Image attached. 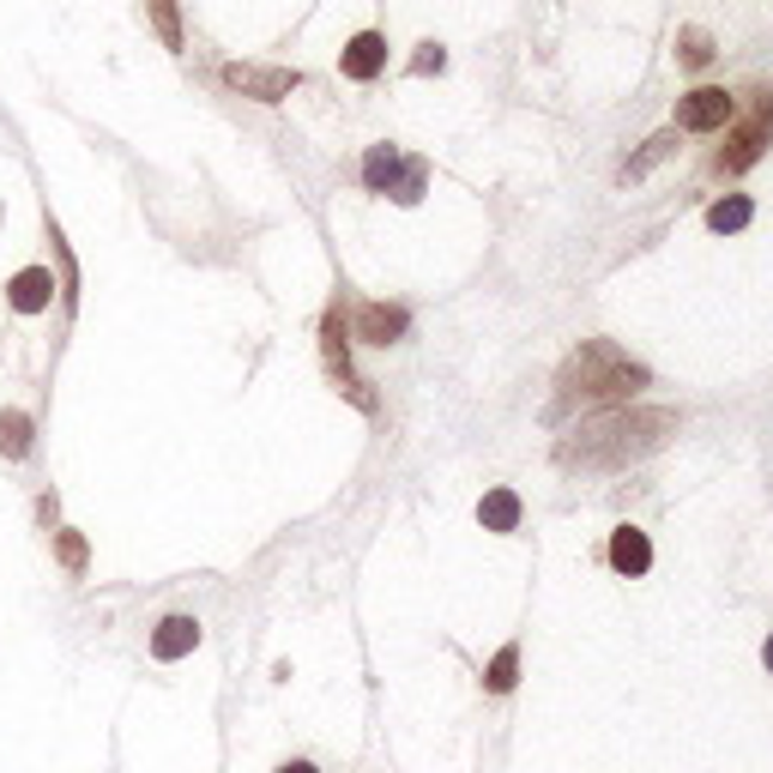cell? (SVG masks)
Returning <instances> with one entry per match:
<instances>
[{"instance_id": "obj_3", "label": "cell", "mask_w": 773, "mask_h": 773, "mask_svg": "<svg viewBox=\"0 0 773 773\" xmlns=\"http://www.w3.org/2000/svg\"><path fill=\"white\" fill-rule=\"evenodd\" d=\"M768 145H773V92H749V116L725 133V145H720V158L713 164H720V176H744Z\"/></svg>"}, {"instance_id": "obj_6", "label": "cell", "mask_w": 773, "mask_h": 773, "mask_svg": "<svg viewBox=\"0 0 773 773\" xmlns=\"http://www.w3.org/2000/svg\"><path fill=\"white\" fill-rule=\"evenodd\" d=\"M321 345H327V369H333V381H339V394H351L363 411H375V399L363 394V381L351 375V345H345V315L339 309H327V321H321Z\"/></svg>"}, {"instance_id": "obj_21", "label": "cell", "mask_w": 773, "mask_h": 773, "mask_svg": "<svg viewBox=\"0 0 773 773\" xmlns=\"http://www.w3.org/2000/svg\"><path fill=\"white\" fill-rule=\"evenodd\" d=\"M152 7V25H158L164 49H182V19H176V0H145Z\"/></svg>"}, {"instance_id": "obj_19", "label": "cell", "mask_w": 773, "mask_h": 773, "mask_svg": "<svg viewBox=\"0 0 773 773\" xmlns=\"http://www.w3.org/2000/svg\"><path fill=\"white\" fill-rule=\"evenodd\" d=\"M677 61H683V67H708V61H713V37H708L701 25L677 31Z\"/></svg>"}, {"instance_id": "obj_12", "label": "cell", "mask_w": 773, "mask_h": 773, "mask_svg": "<svg viewBox=\"0 0 773 773\" xmlns=\"http://www.w3.org/2000/svg\"><path fill=\"white\" fill-rule=\"evenodd\" d=\"M399 176H406L399 145H369V152H363V188H369V194H394Z\"/></svg>"}, {"instance_id": "obj_5", "label": "cell", "mask_w": 773, "mask_h": 773, "mask_svg": "<svg viewBox=\"0 0 773 773\" xmlns=\"http://www.w3.org/2000/svg\"><path fill=\"white\" fill-rule=\"evenodd\" d=\"M732 116H737V97L725 92V85H695V92L677 97V128L683 133H720Z\"/></svg>"}, {"instance_id": "obj_10", "label": "cell", "mask_w": 773, "mask_h": 773, "mask_svg": "<svg viewBox=\"0 0 773 773\" xmlns=\"http://www.w3.org/2000/svg\"><path fill=\"white\" fill-rule=\"evenodd\" d=\"M194 647H200L194 616H164L158 629H152V659H164V665H170V659H188Z\"/></svg>"}, {"instance_id": "obj_22", "label": "cell", "mask_w": 773, "mask_h": 773, "mask_svg": "<svg viewBox=\"0 0 773 773\" xmlns=\"http://www.w3.org/2000/svg\"><path fill=\"white\" fill-rule=\"evenodd\" d=\"M442 67H447V49H442V43H418V55H411V73L423 80V73H442Z\"/></svg>"}, {"instance_id": "obj_4", "label": "cell", "mask_w": 773, "mask_h": 773, "mask_svg": "<svg viewBox=\"0 0 773 773\" xmlns=\"http://www.w3.org/2000/svg\"><path fill=\"white\" fill-rule=\"evenodd\" d=\"M224 85L242 97H261V104H285L302 85L297 67H266V61H224Z\"/></svg>"}, {"instance_id": "obj_23", "label": "cell", "mask_w": 773, "mask_h": 773, "mask_svg": "<svg viewBox=\"0 0 773 773\" xmlns=\"http://www.w3.org/2000/svg\"><path fill=\"white\" fill-rule=\"evenodd\" d=\"M278 773H321V768H315V761H285Z\"/></svg>"}, {"instance_id": "obj_9", "label": "cell", "mask_w": 773, "mask_h": 773, "mask_svg": "<svg viewBox=\"0 0 773 773\" xmlns=\"http://www.w3.org/2000/svg\"><path fill=\"white\" fill-rule=\"evenodd\" d=\"M406 327H411L406 309H387V302H363V309H357L363 345H394V339H406Z\"/></svg>"}, {"instance_id": "obj_14", "label": "cell", "mask_w": 773, "mask_h": 773, "mask_svg": "<svg viewBox=\"0 0 773 773\" xmlns=\"http://www.w3.org/2000/svg\"><path fill=\"white\" fill-rule=\"evenodd\" d=\"M671 152H677V133H653V140H647L641 152H635V158L623 164V182H641V176H647V170H659V164H665Z\"/></svg>"}, {"instance_id": "obj_1", "label": "cell", "mask_w": 773, "mask_h": 773, "mask_svg": "<svg viewBox=\"0 0 773 773\" xmlns=\"http://www.w3.org/2000/svg\"><path fill=\"white\" fill-rule=\"evenodd\" d=\"M671 430H677V411H604V418L580 423L575 442H563V466H599V472H616V466L653 454Z\"/></svg>"}, {"instance_id": "obj_20", "label": "cell", "mask_w": 773, "mask_h": 773, "mask_svg": "<svg viewBox=\"0 0 773 773\" xmlns=\"http://www.w3.org/2000/svg\"><path fill=\"white\" fill-rule=\"evenodd\" d=\"M423 188H430V164H423V158H406V176H399L394 200H399V206H418Z\"/></svg>"}, {"instance_id": "obj_8", "label": "cell", "mask_w": 773, "mask_h": 773, "mask_svg": "<svg viewBox=\"0 0 773 773\" xmlns=\"http://www.w3.org/2000/svg\"><path fill=\"white\" fill-rule=\"evenodd\" d=\"M55 273L49 266H25V273H13V285H7V302H13L19 315H43V309H49L55 302Z\"/></svg>"}, {"instance_id": "obj_13", "label": "cell", "mask_w": 773, "mask_h": 773, "mask_svg": "<svg viewBox=\"0 0 773 773\" xmlns=\"http://www.w3.org/2000/svg\"><path fill=\"white\" fill-rule=\"evenodd\" d=\"M478 520H484V532H514V526H520V496H514V490H490V496L478 502Z\"/></svg>"}, {"instance_id": "obj_17", "label": "cell", "mask_w": 773, "mask_h": 773, "mask_svg": "<svg viewBox=\"0 0 773 773\" xmlns=\"http://www.w3.org/2000/svg\"><path fill=\"white\" fill-rule=\"evenodd\" d=\"M514 683H520V647L508 641L496 659H490V671H484V689H490V695H508Z\"/></svg>"}, {"instance_id": "obj_24", "label": "cell", "mask_w": 773, "mask_h": 773, "mask_svg": "<svg viewBox=\"0 0 773 773\" xmlns=\"http://www.w3.org/2000/svg\"><path fill=\"white\" fill-rule=\"evenodd\" d=\"M761 665L773 671V635H768V641H761Z\"/></svg>"}, {"instance_id": "obj_11", "label": "cell", "mask_w": 773, "mask_h": 773, "mask_svg": "<svg viewBox=\"0 0 773 773\" xmlns=\"http://www.w3.org/2000/svg\"><path fill=\"white\" fill-rule=\"evenodd\" d=\"M611 568L616 575H647L653 568V544H647V532H635V526H616L611 532Z\"/></svg>"}, {"instance_id": "obj_15", "label": "cell", "mask_w": 773, "mask_h": 773, "mask_svg": "<svg viewBox=\"0 0 773 773\" xmlns=\"http://www.w3.org/2000/svg\"><path fill=\"white\" fill-rule=\"evenodd\" d=\"M31 435H37V423H31L25 411H0V454H7V459H25Z\"/></svg>"}, {"instance_id": "obj_16", "label": "cell", "mask_w": 773, "mask_h": 773, "mask_svg": "<svg viewBox=\"0 0 773 773\" xmlns=\"http://www.w3.org/2000/svg\"><path fill=\"white\" fill-rule=\"evenodd\" d=\"M756 218V206H749V194H725L720 206L708 212V224L720 230V237H732V230H744V224Z\"/></svg>"}, {"instance_id": "obj_2", "label": "cell", "mask_w": 773, "mask_h": 773, "mask_svg": "<svg viewBox=\"0 0 773 773\" xmlns=\"http://www.w3.org/2000/svg\"><path fill=\"white\" fill-rule=\"evenodd\" d=\"M556 387H563V406H575V399H599V406H611V399H629L647 387V369L629 363V357L616 351L611 339H587L575 357L563 363V375H556Z\"/></svg>"}, {"instance_id": "obj_7", "label": "cell", "mask_w": 773, "mask_h": 773, "mask_svg": "<svg viewBox=\"0 0 773 773\" xmlns=\"http://www.w3.org/2000/svg\"><path fill=\"white\" fill-rule=\"evenodd\" d=\"M381 67H387V37H381V31H357L351 43H345V55H339V73L345 80H375Z\"/></svg>"}, {"instance_id": "obj_18", "label": "cell", "mask_w": 773, "mask_h": 773, "mask_svg": "<svg viewBox=\"0 0 773 773\" xmlns=\"http://www.w3.org/2000/svg\"><path fill=\"white\" fill-rule=\"evenodd\" d=\"M55 556H61L67 575H85V563H92V551H85V538L73 532V526H61V532H55Z\"/></svg>"}]
</instances>
